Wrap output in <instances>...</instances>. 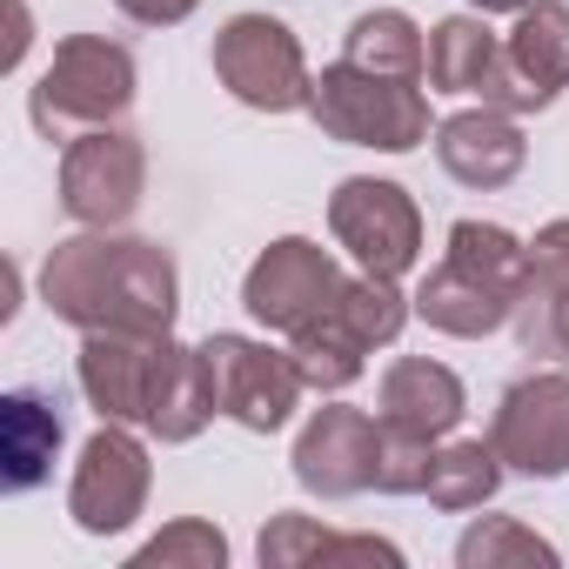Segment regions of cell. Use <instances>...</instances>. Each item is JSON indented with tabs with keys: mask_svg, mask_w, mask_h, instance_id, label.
Returning <instances> with one entry per match:
<instances>
[{
	"mask_svg": "<svg viewBox=\"0 0 569 569\" xmlns=\"http://www.w3.org/2000/svg\"><path fill=\"white\" fill-rule=\"evenodd\" d=\"M41 302L81 329H128V336H174V309H181V274L174 254L161 241L141 234H114V228H88L74 241H61L41 268Z\"/></svg>",
	"mask_w": 569,
	"mask_h": 569,
	"instance_id": "cell-1",
	"label": "cell"
},
{
	"mask_svg": "<svg viewBox=\"0 0 569 569\" xmlns=\"http://www.w3.org/2000/svg\"><path fill=\"white\" fill-rule=\"evenodd\" d=\"M522 289H529V241H516L496 221H456L442 268H429L416 289V316L442 336L482 342L516 316Z\"/></svg>",
	"mask_w": 569,
	"mask_h": 569,
	"instance_id": "cell-2",
	"label": "cell"
},
{
	"mask_svg": "<svg viewBox=\"0 0 569 569\" xmlns=\"http://www.w3.org/2000/svg\"><path fill=\"white\" fill-rule=\"evenodd\" d=\"M128 108H134V54L108 34H68L28 94L34 128L61 148L88 128H114Z\"/></svg>",
	"mask_w": 569,
	"mask_h": 569,
	"instance_id": "cell-3",
	"label": "cell"
},
{
	"mask_svg": "<svg viewBox=\"0 0 569 569\" xmlns=\"http://www.w3.org/2000/svg\"><path fill=\"white\" fill-rule=\"evenodd\" d=\"M309 114L329 141H349V148H376V154H409L429 141V94L416 81H396V74H369L356 61H336L316 74V94H309Z\"/></svg>",
	"mask_w": 569,
	"mask_h": 569,
	"instance_id": "cell-4",
	"label": "cell"
},
{
	"mask_svg": "<svg viewBox=\"0 0 569 569\" xmlns=\"http://www.w3.org/2000/svg\"><path fill=\"white\" fill-rule=\"evenodd\" d=\"M214 74L254 114H296L316 94V74L302 61V41L289 34V21H268V14H234L214 34Z\"/></svg>",
	"mask_w": 569,
	"mask_h": 569,
	"instance_id": "cell-5",
	"label": "cell"
},
{
	"mask_svg": "<svg viewBox=\"0 0 569 569\" xmlns=\"http://www.w3.org/2000/svg\"><path fill=\"white\" fill-rule=\"evenodd\" d=\"M342 281H349V274L336 268V254H329L322 241L281 234V241H268V248L254 254V268H248V281H241V309H248L261 329H274V336H296V329H309L316 316L336 309Z\"/></svg>",
	"mask_w": 569,
	"mask_h": 569,
	"instance_id": "cell-6",
	"label": "cell"
},
{
	"mask_svg": "<svg viewBox=\"0 0 569 569\" xmlns=\"http://www.w3.org/2000/svg\"><path fill=\"white\" fill-rule=\"evenodd\" d=\"M148 194V148L128 128H88L61 148V208L81 228H121L134 221Z\"/></svg>",
	"mask_w": 569,
	"mask_h": 569,
	"instance_id": "cell-7",
	"label": "cell"
},
{
	"mask_svg": "<svg viewBox=\"0 0 569 569\" xmlns=\"http://www.w3.org/2000/svg\"><path fill=\"white\" fill-rule=\"evenodd\" d=\"M329 228L336 241L356 254V268L402 281L422 261V208L409 201V188L376 181V174H349L329 194Z\"/></svg>",
	"mask_w": 569,
	"mask_h": 569,
	"instance_id": "cell-8",
	"label": "cell"
},
{
	"mask_svg": "<svg viewBox=\"0 0 569 569\" xmlns=\"http://www.w3.org/2000/svg\"><path fill=\"white\" fill-rule=\"evenodd\" d=\"M201 356H208V376H214V409L228 422L254 429V436H274L309 389L289 349H268V342H248V336H208Z\"/></svg>",
	"mask_w": 569,
	"mask_h": 569,
	"instance_id": "cell-9",
	"label": "cell"
},
{
	"mask_svg": "<svg viewBox=\"0 0 569 569\" xmlns=\"http://www.w3.org/2000/svg\"><path fill=\"white\" fill-rule=\"evenodd\" d=\"M489 442L529 482L569 476V369H536L509 382L489 416Z\"/></svg>",
	"mask_w": 569,
	"mask_h": 569,
	"instance_id": "cell-10",
	"label": "cell"
},
{
	"mask_svg": "<svg viewBox=\"0 0 569 569\" xmlns=\"http://www.w3.org/2000/svg\"><path fill=\"white\" fill-rule=\"evenodd\" d=\"M148 449L141 436H128V422H101L74 462V482H68V516L88 529V536H121L141 509H148Z\"/></svg>",
	"mask_w": 569,
	"mask_h": 569,
	"instance_id": "cell-11",
	"label": "cell"
},
{
	"mask_svg": "<svg viewBox=\"0 0 569 569\" xmlns=\"http://www.w3.org/2000/svg\"><path fill=\"white\" fill-rule=\"evenodd\" d=\"M376 456H382V416L329 402L296 436V482L322 502H342V496L376 489Z\"/></svg>",
	"mask_w": 569,
	"mask_h": 569,
	"instance_id": "cell-12",
	"label": "cell"
},
{
	"mask_svg": "<svg viewBox=\"0 0 569 569\" xmlns=\"http://www.w3.org/2000/svg\"><path fill=\"white\" fill-rule=\"evenodd\" d=\"M509 88L502 114H536L569 88V0H529L516 14V34L502 41Z\"/></svg>",
	"mask_w": 569,
	"mask_h": 569,
	"instance_id": "cell-13",
	"label": "cell"
},
{
	"mask_svg": "<svg viewBox=\"0 0 569 569\" xmlns=\"http://www.w3.org/2000/svg\"><path fill=\"white\" fill-rule=\"evenodd\" d=\"M161 349L168 336H128V329H101L81 342V396L94 402L101 422H148Z\"/></svg>",
	"mask_w": 569,
	"mask_h": 569,
	"instance_id": "cell-14",
	"label": "cell"
},
{
	"mask_svg": "<svg viewBox=\"0 0 569 569\" xmlns=\"http://www.w3.org/2000/svg\"><path fill=\"white\" fill-rule=\"evenodd\" d=\"M436 161H442L449 181L489 194V188H509V181L522 174L529 141H522L516 114H502V108H469V114H449V121L436 128Z\"/></svg>",
	"mask_w": 569,
	"mask_h": 569,
	"instance_id": "cell-15",
	"label": "cell"
},
{
	"mask_svg": "<svg viewBox=\"0 0 569 569\" xmlns=\"http://www.w3.org/2000/svg\"><path fill=\"white\" fill-rule=\"evenodd\" d=\"M509 322H516V342L529 356L569 362V221L536 228V241H529V289H522Z\"/></svg>",
	"mask_w": 569,
	"mask_h": 569,
	"instance_id": "cell-16",
	"label": "cell"
},
{
	"mask_svg": "<svg viewBox=\"0 0 569 569\" xmlns=\"http://www.w3.org/2000/svg\"><path fill=\"white\" fill-rule=\"evenodd\" d=\"M462 409H469L462 376L442 369V362H429V356H402L382 376V389H376V416L389 429H409V436H429V442H442L462 422Z\"/></svg>",
	"mask_w": 569,
	"mask_h": 569,
	"instance_id": "cell-17",
	"label": "cell"
},
{
	"mask_svg": "<svg viewBox=\"0 0 569 569\" xmlns=\"http://www.w3.org/2000/svg\"><path fill=\"white\" fill-rule=\"evenodd\" d=\"M422 74H429V94H482V108H502V88H509L502 41L469 14L429 28V68Z\"/></svg>",
	"mask_w": 569,
	"mask_h": 569,
	"instance_id": "cell-18",
	"label": "cell"
},
{
	"mask_svg": "<svg viewBox=\"0 0 569 569\" xmlns=\"http://www.w3.org/2000/svg\"><path fill=\"white\" fill-rule=\"evenodd\" d=\"M61 456V402L48 389H14L0 402V482L14 496L41 489Z\"/></svg>",
	"mask_w": 569,
	"mask_h": 569,
	"instance_id": "cell-19",
	"label": "cell"
},
{
	"mask_svg": "<svg viewBox=\"0 0 569 569\" xmlns=\"http://www.w3.org/2000/svg\"><path fill=\"white\" fill-rule=\"evenodd\" d=\"M214 416H221V409H214L208 356H201V349H181V342L168 336L161 369H154V389H148V422H141V429L161 436V442H194Z\"/></svg>",
	"mask_w": 569,
	"mask_h": 569,
	"instance_id": "cell-20",
	"label": "cell"
},
{
	"mask_svg": "<svg viewBox=\"0 0 569 569\" xmlns=\"http://www.w3.org/2000/svg\"><path fill=\"white\" fill-rule=\"evenodd\" d=\"M342 61H356V68H369V74L422 81V68H429V41H422V28H416L402 8H369V14H356Z\"/></svg>",
	"mask_w": 569,
	"mask_h": 569,
	"instance_id": "cell-21",
	"label": "cell"
},
{
	"mask_svg": "<svg viewBox=\"0 0 569 569\" xmlns=\"http://www.w3.org/2000/svg\"><path fill=\"white\" fill-rule=\"evenodd\" d=\"M409 309H416V296H402L389 274H349L342 281V296H336V322L362 342V349H389L396 336H402V322H409Z\"/></svg>",
	"mask_w": 569,
	"mask_h": 569,
	"instance_id": "cell-22",
	"label": "cell"
},
{
	"mask_svg": "<svg viewBox=\"0 0 569 569\" xmlns=\"http://www.w3.org/2000/svg\"><path fill=\"white\" fill-rule=\"evenodd\" d=\"M502 456H496V442H449V449H436V469H429V502L436 509H482L496 489H502Z\"/></svg>",
	"mask_w": 569,
	"mask_h": 569,
	"instance_id": "cell-23",
	"label": "cell"
},
{
	"mask_svg": "<svg viewBox=\"0 0 569 569\" xmlns=\"http://www.w3.org/2000/svg\"><path fill=\"white\" fill-rule=\"evenodd\" d=\"M456 562H462V569H556L562 549H556L549 536L522 529L516 516H482V522L462 529Z\"/></svg>",
	"mask_w": 569,
	"mask_h": 569,
	"instance_id": "cell-24",
	"label": "cell"
},
{
	"mask_svg": "<svg viewBox=\"0 0 569 569\" xmlns=\"http://www.w3.org/2000/svg\"><path fill=\"white\" fill-rule=\"evenodd\" d=\"M289 356H296V369H302V382H309L316 396L349 389V382L362 376V362H369V349L336 322V309H329V316H316L309 329H296V336H289Z\"/></svg>",
	"mask_w": 569,
	"mask_h": 569,
	"instance_id": "cell-25",
	"label": "cell"
},
{
	"mask_svg": "<svg viewBox=\"0 0 569 569\" xmlns=\"http://www.w3.org/2000/svg\"><path fill=\"white\" fill-rule=\"evenodd\" d=\"M221 562H228V536L201 516H181L134 549V569H221Z\"/></svg>",
	"mask_w": 569,
	"mask_h": 569,
	"instance_id": "cell-26",
	"label": "cell"
},
{
	"mask_svg": "<svg viewBox=\"0 0 569 569\" xmlns=\"http://www.w3.org/2000/svg\"><path fill=\"white\" fill-rule=\"evenodd\" d=\"M429 469H436V442H429V436H409V429H389V422H382L376 489H382V496H422V489H429Z\"/></svg>",
	"mask_w": 569,
	"mask_h": 569,
	"instance_id": "cell-27",
	"label": "cell"
},
{
	"mask_svg": "<svg viewBox=\"0 0 569 569\" xmlns=\"http://www.w3.org/2000/svg\"><path fill=\"white\" fill-rule=\"evenodd\" d=\"M322 542H329V529L316 522V516H268V529H261V562L268 569H296V562H316L322 556Z\"/></svg>",
	"mask_w": 569,
	"mask_h": 569,
	"instance_id": "cell-28",
	"label": "cell"
},
{
	"mask_svg": "<svg viewBox=\"0 0 569 569\" xmlns=\"http://www.w3.org/2000/svg\"><path fill=\"white\" fill-rule=\"evenodd\" d=\"M114 8L128 21H141V28H174V21H188L201 8V0H114Z\"/></svg>",
	"mask_w": 569,
	"mask_h": 569,
	"instance_id": "cell-29",
	"label": "cell"
},
{
	"mask_svg": "<svg viewBox=\"0 0 569 569\" xmlns=\"http://www.w3.org/2000/svg\"><path fill=\"white\" fill-rule=\"evenodd\" d=\"M8 14H14V34H8V54H0V68H14L28 54V0H8Z\"/></svg>",
	"mask_w": 569,
	"mask_h": 569,
	"instance_id": "cell-30",
	"label": "cell"
},
{
	"mask_svg": "<svg viewBox=\"0 0 569 569\" xmlns=\"http://www.w3.org/2000/svg\"><path fill=\"white\" fill-rule=\"evenodd\" d=\"M469 8H476V14L489 21V14H522V8H529V0H469Z\"/></svg>",
	"mask_w": 569,
	"mask_h": 569,
	"instance_id": "cell-31",
	"label": "cell"
}]
</instances>
